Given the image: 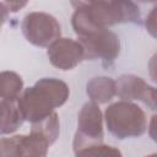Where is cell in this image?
<instances>
[{
    "label": "cell",
    "instance_id": "6da1fadb",
    "mask_svg": "<svg viewBox=\"0 0 157 157\" xmlns=\"http://www.w3.org/2000/svg\"><path fill=\"white\" fill-rule=\"evenodd\" d=\"M71 5L75 7L71 25L77 37L94 29L140 21V9L131 1H74Z\"/></svg>",
    "mask_w": 157,
    "mask_h": 157
},
{
    "label": "cell",
    "instance_id": "7a4b0ae2",
    "mask_svg": "<svg viewBox=\"0 0 157 157\" xmlns=\"http://www.w3.org/2000/svg\"><path fill=\"white\" fill-rule=\"evenodd\" d=\"M70 90L66 82L55 77L39 78L33 86L26 88L18 99L23 118L36 124L61 107L69 98Z\"/></svg>",
    "mask_w": 157,
    "mask_h": 157
},
{
    "label": "cell",
    "instance_id": "3957f363",
    "mask_svg": "<svg viewBox=\"0 0 157 157\" xmlns=\"http://www.w3.org/2000/svg\"><path fill=\"white\" fill-rule=\"evenodd\" d=\"M108 131L117 139L140 137L147 130V118L142 108L128 101H118L104 110Z\"/></svg>",
    "mask_w": 157,
    "mask_h": 157
},
{
    "label": "cell",
    "instance_id": "277c9868",
    "mask_svg": "<svg viewBox=\"0 0 157 157\" xmlns=\"http://www.w3.org/2000/svg\"><path fill=\"white\" fill-rule=\"evenodd\" d=\"M21 29L27 42L40 48H48L61 36L59 21L53 15L42 11L27 13L22 20Z\"/></svg>",
    "mask_w": 157,
    "mask_h": 157
},
{
    "label": "cell",
    "instance_id": "5b68a950",
    "mask_svg": "<svg viewBox=\"0 0 157 157\" xmlns=\"http://www.w3.org/2000/svg\"><path fill=\"white\" fill-rule=\"evenodd\" d=\"M77 40L83 48L85 60L101 59L105 67L110 66L120 53V39L108 28L94 29L77 37Z\"/></svg>",
    "mask_w": 157,
    "mask_h": 157
},
{
    "label": "cell",
    "instance_id": "8992f818",
    "mask_svg": "<svg viewBox=\"0 0 157 157\" xmlns=\"http://www.w3.org/2000/svg\"><path fill=\"white\" fill-rule=\"evenodd\" d=\"M103 119L99 105L92 101L86 102L77 114V130L74 136V152L83 147L102 144L103 141Z\"/></svg>",
    "mask_w": 157,
    "mask_h": 157
},
{
    "label": "cell",
    "instance_id": "52a82bcc",
    "mask_svg": "<svg viewBox=\"0 0 157 157\" xmlns=\"http://www.w3.org/2000/svg\"><path fill=\"white\" fill-rule=\"evenodd\" d=\"M49 61L56 69L69 71L85 60V52L78 40L60 37L47 49Z\"/></svg>",
    "mask_w": 157,
    "mask_h": 157
},
{
    "label": "cell",
    "instance_id": "ba28073f",
    "mask_svg": "<svg viewBox=\"0 0 157 157\" xmlns=\"http://www.w3.org/2000/svg\"><path fill=\"white\" fill-rule=\"evenodd\" d=\"M117 96L121 98V101H141L146 102L147 96L152 86L147 85L144 78L132 74L120 75L117 80Z\"/></svg>",
    "mask_w": 157,
    "mask_h": 157
},
{
    "label": "cell",
    "instance_id": "9c48e42d",
    "mask_svg": "<svg viewBox=\"0 0 157 157\" xmlns=\"http://www.w3.org/2000/svg\"><path fill=\"white\" fill-rule=\"evenodd\" d=\"M86 93L90 99L97 104L108 103L117 96L115 80L107 76L92 77L86 85Z\"/></svg>",
    "mask_w": 157,
    "mask_h": 157
},
{
    "label": "cell",
    "instance_id": "30bf717a",
    "mask_svg": "<svg viewBox=\"0 0 157 157\" xmlns=\"http://www.w3.org/2000/svg\"><path fill=\"white\" fill-rule=\"evenodd\" d=\"M1 107V135L15 132L25 121L18 101L0 99Z\"/></svg>",
    "mask_w": 157,
    "mask_h": 157
},
{
    "label": "cell",
    "instance_id": "8fae6325",
    "mask_svg": "<svg viewBox=\"0 0 157 157\" xmlns=\"http://www.w3.org/2000/svg\"><path fill=\"white\" fill-rule=\"evenodd\" d=\"M50 144L39 132L31 131L29 135H21L18 157H47Z\"/></svg>",
    "mask_w": 157,
    "mask_h": 157
},
{
    "label": "cell",
    "instance_id": "7c38bea8",
    "mask_svg": "<svg viewBox=\"0 0 157 157\" xmlns=\"http://www.w3.org/2000/svg\"><path fill=\"white\" fill-rule=\"evenodd\" d=\"M23 91V80L18 74L13 71H2L0 74L1 99L18 101Z\"/></svg>",
    "mask_w": 157,
    "mask_h": 157
},
{
    "label": "cell",
    "instance_id": "4fadbf2b",
    "mask_svg": "<svg viewBox=\"0 0 157 157\" xmlns=\"http://www.w3.org/2000/svg\"><path fill=\"white\" fill-rule=\"evenodd\" d=\"M31 131L39 132L48 140V142L50 145H53L56 141V139L59 137V132H60V123H59L58 114L54 112L45 119H43L36 124H32Z\"/></svg>",
    "mask_w": 157,
    "mask_h": 157
},
{
    "label": "cell",
    "instance_id": "5bb4252c",
    "mask_svg": "<svg viewBox=\"0 0 157 157\" xmlns=\"http://www.w3.org/2000/svg\"><path fill=\"white\" fill-rule=\"evenodd\" d=\"M75 157H124L123 153L114 146L96 144L75 151Z\"/></svg>",
    "mask_w": 157,
    "mask_h": 157
},
{
    "label": "cell",
    "instance_id": "9a60e30c",
    "mask_svg": "<svg viewBox=\"0 0 157 157\" xmlns=\"http://www.w3.org/2000/svg\"><path fill=\"white\" fill-rule=\"evenodd\" d=\"M145 104L148 105L151 109L157 110V88L151 87L150 93H148V96H147V99H146ZM147 128H148V135H150V137H151L155 142H157V113H155V114L151 117Z\"/></svg>",
    "mask_w": 157,
    "mask_h": 157
},
{
    "label": "cell",
    "instance_id": "2e32d148",
    "mask_svg": "<svg viewBox=\"0 0 157 157\" xmlns=\"http://www.w3.org/2000/svg\"><path fill=\"white\" fill-rule=\"evenodd\" d=\"M20 141H21V135L1 137L0 140L1 157H18Z\"/></svg>",
    "mask_w": 157,
    "mask_h": 157
},
{
    "label": "cell",
    "instance_id": "e0dca14e",
    "mask_svg": "<svg viewBox=\"0 0 157 157\" xmlns=\"http://www.w3.org/2000/svg\"><path fill=\"white\" fill-rule=\"evenodd\" d=\"M145 27L146 31L151 37L157 39V4L151 9L148 15L145 18Z\"/></svg>",
    "mask_w": 157,
    "mask_h": 157
},
{
    "label": "cell",
    "instance_id": "ac0fdd59",
    "mask_svg": "<svg viewBox=\"0 0 157 157\" xmlns=\"http://www.w3.org/2000/svg\"><path fill=\"white\" fill-rule=\"evenodd\" d=\"M27 5L26 1H1V7H2V12H17L18 10H21L22 7H25Z\"/></svg>",
    "mask_w": 157,
    "mask_h": 157
},
{
    "label": "cell",
    "instance_id": "d6986e66",
    "mask_svg": "<svg viewBox=\"0 0 157 157\" xmlns=\"http://www.w3.org/2000/svg\"><path fill=\"white\" fill-rule=\"evenodd\" d=\"M148 75L150 78L157 83V53H155L148 60Z\"/></svg>",
    "mask_w": 157,
    "mask_h": 157
},
{
    "label": "cell",
    "instance_id": "ffe728a7",
    "mask_svg": "<svg viewBox=\"0 0 157 157\" xmlns=\"http://www.w3.org/2000/svg\"><path fill=\"white\" fill-rule=\"evenodd\" d=\"M145 157H157V153H151V155H147Z\"/></svg>",
    "mask_w": 157,
    "mask_h": 157
}]
</instances>
